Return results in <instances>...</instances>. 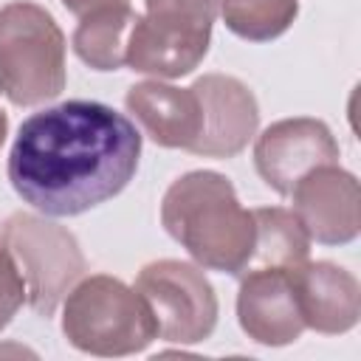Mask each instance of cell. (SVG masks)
<instances>
[{
  "instance_id": "cell-10",
  "label": "cell",
  "mask_w": 361,
  "mask_h": 361,
  "mask_svg": "<svg viewBox=\"0 0 361 361\" xmlns=\"http://www.w3.org/2000/svg\"><path fill=\"white\" fill-rule=\"evenodd\" d=\"M237 322L243 333L262 347L293 344L307 327L296 305L290 268H248L237 293Z\"/></svg>"
},
{
  "instance_id": "cell-8",
  "label": "cell",
  "mask_w": 361,
  "mask_h": 361,
  "mask_svg": "<svg viewBox=\"0 0 361 361\" xmlns=\"http://www.w3.org/2000/svg\"><path fill=\"white\" fill-rule=\"evenodd\" d=\"M293 214L322 245H347L361 231L358 178L338 164H322L302 175L288 195Z\"/></svg>"
},
{
  "instance_id": "cell-9",
  "label": "cell",
  "mask_w": 361,
  "mask_h": 361,
  "mask_svg": "<svg viewBox=\"0 0 361 361\" xmlns=\"http://www.w3.org/2000/svg\"><path fill=\"white\" fill-rule=\"evenodd\" d=\"M195 93L203 104V133L192 147V155L203 158H234L259 127V104L248 85L237 76L206 73L195 79Z\"/></svg>"
},
{
  "instance_id": "cell-2",
  "label": "cell",
  "mask_w": 361,
  "mask_h": 361,
  "mask_svg": "<svg viewBox=\"0 0 361 361\" xmlns=\"http://www.w3.org/2000/svg\"><path fill=\"white\" fill-rule=\"evenodd\" d=\"M161 223L189 257L209 271L243 276L254 257V212L231 180L212 169H192L169 183L161 200Z\"/></svg>"
},
{
  "instance_id": "cell-7",
  "label": "cell",
  "mask_w": 361,
  "mask_h": 361,
  "mask_svg": "<svg viewBox=\"0 0 361 361\" xmlns=\"http://www.w3.org/2000/svg\"><path fill=\"white\" fill-rule=\"evenodd\" d=\"M338 141L330 127L310 116H293L268 124L254 144V166L265 186L290 195L296 180L322 164H338Z\"/></svg>"
},
{
  "instance_id": "cell-6",
  "label": "cell",
  "mask_w": 361,
  "mask_h": 361,
  "mask_svg": "<svg viewBox=\"0 0 361 361\" xmlns=\"http://www.w3.org/2000/svg\"><path fill=\"white\" fill-rule=\"evenodd\" d=\"M133 288L149 302L158 322V338L172 344H200L214 333L220 305L200 265L155 259L138 271Z\"/></svg>"
},
{
  "instance_id": "cell-13",
  "label": "cell",
  "mask_w": 361,
  "mask_h": 361,
  "mask_svg": "<svg viewBox=\"0 0 361 361\" xmlns=\"http://www.w3.org/2000/svg\"><path fill=\"white\" fill-rule=\"evenodd\" d=\"M209 42L212 34L178 31L138 14L127 37V65L152 79H180L203 62Z\"/></svg>"
},
{
  "instance_id": "cell-20",
  "label": "cell",
  "mask_w": 361,
  "mask_h": 361,
  "mask_svg": "<svg viewBox=\"0 0 361 361\" xmlns=\"http://www.w3.org/2000/svg\"><path fill=\"white\" fill-rule=\"evenodd\" d=\"M6 135H8V118H6V113L0 110V147H3V141H6Z\"/></svg>"
},
{
  "instance_id": "cell-5",
  "label": "cell",
  "mask_w": 361,
  "mask_h": 361,
  "mask_svg": "<svg viewBox=\"0 0 361 361\" xmlns=\"http://www.w3.org/2000/svg\"><path fill=\"white\" fill-rule=\"evenodd\" d=\"M0 248L23 274L28 307L45 319L87 271L79 240L65 226L31 212H14L0 223Z\"/></svg>"
},
{
  "instance_id": "cell-3",
  "label": "cell",
  "mask_w": 361,
  "mask_h": 361,
  "mask_svg": "<svg viewBox=\"0 0 361 361\" xmlns=\"http://www.w3.org/2000/svg\"><path fill=\"white\" fill-rule=\"evenodd\" d=\"M62 333L79 353L121 358L144 353L158 338V322L135 288L110 274H90L62 299Z\"/></svg>"
},
{
  "instance_id": "cell-12",
  "label": "cell",
  "mask_w": 361,
  "mask_h": 361,
  "mask_svg": "<svg viewBox=\"0 0 361 361\" xmlns=\"http://www.w3.org/2000/svg\"><path fill=\"white\" fill-rule=\"evenodd\" d=\"M124 107L141 133L166 149L192 152L203 133V104L192 85L175 87L161 79H144L127 90Z\"/></svg>"
},
{
  "instance_id": "cell-16",
  "label": "cell",
  "mask_w": 361,
  "mask_h": 361,
  "mask_svg": "<svg viewBox=\"0 0 361 361\" xmlns=\"http://www.w3.org/2000/svg\"><path fill=\"white\" fill-rule=\"evenodd\" d=\"M299 14V0H223L226 28L245 42H271L282 37Z\"/></svg>"
},
{
  "instance_id": "cell-4",
  "label": "cell",
  "mask_w": 361,
  "mask_h": 361,
  "mask_svg": "<svg viewBox=\"0 0 361 361\" xmlns=\"http://www.w3.org/2000/svg\"><path fill=\"white\" fill-rule=\"evenodd\" d=\"M65 34L37 3L0 8V93L17 107H34L65 90Z\"/></svg>"
},
{
  "instance_id": "cell-14",
  "label": "cell",
  "mask_w": 361,
  "mask_h": 361,
  "mask_svg": "<svg viewBox=\"0 0 361 361\" xmlns=\"http://www.w3.org/2000/svg\"><path fill=\"white\" fill-rule=\"evenodd\" d=\"M130 6H110L79 17L71 37L76 56L93 71H118L127 65V37L135 23Z\"/></svg>"
},
{
  "instance_id": "cell-19",
  "label": "cell",
  "mask_w": 361,
  "mask_h": 361,
  "mask_svg": "<svg viewBox=\"0 0 361 361\" xmlns=\"http://www.w3.org/2000/svg\"><path fill=\"white\" fill-rule=\"evenodd\" d=\"M62 6L76 14V17H85L90 11H99V8H110V6H130V0H62Z\"/></svg>"
},
{
  "instance_id": "cell-11",
  "label": "cell",
  "mask_w": 361,
  "mask_h": 361,
  "mask_svg": "<svg viewBox=\"0 0 361 361\" xmlns=\"http://www.w3.org/2000/svg\"><path fill=\"white\" fill-rule=\"evenodd\" d=\"M290 282L305 327L324 336H341L358 324L361 285L347 268L327 259H305L290 268Z\"/></svg>"
},
{
  "instance_id": "cell-17",
  "label": "cell",
  "mask_w": 361,
  "mask_h": 361,
  "mask_svg": "<svg viewBox=\"0 0 361 361\" xmlns=\"http://www.w3.org/2000/svg\"><path fill=\"white\" fill-rule=\"evenodd\" d=\"M144 3H147L144 11L147 20L197 34H212V25L220 17V6H223V0H144Z\"/></svg>"
},
{
  "instance_id": "cell-15",
  "label": "cell",
  "mask_w": 361,
  "mask_h": 361,
  "mask_svg": "<svg viewBox=\"0 0 361 361\" xmlns=\"http://www.w3.org/2000/svg\"><path fill=\"white\" fill-rule=\"evenodd\" d=\"M254 257L248 268L274 265V268H293L310 257V234L299 223L290 209L282 206H262L254 209Z\"/></svg>"
},
{
  "instance_id": "cell-1",
  "label": "cell",
  "mask_w": 361,
  "mask_h": 361,
  "mask_svg": "<svg viewBox=\"0 0 361 361\" xmlns=\"http://www.w3.org/2000/svg\"><path fill=\"white\" fill-rule=\"evenodd\" d=\"M141 133L102 102L71 99L28 116L8 152V180L45 217H76L135 178Z\"/></svg>"
},
{
  "instance_id": "cell-18",
  "label": "cell",
  "mask_w": 361,
  "mask_h": 361,
  "mask_svg": "<svg viewBox=\"0 0 361 361\" xmlns=\"http://www.w3.org/2000/svg\"><path fill=\"white\" fill-rule=\"evenodd\" d=\"M25 305V282L8 251L0 248V333Z\"/></svg>"
}]
</instances>
